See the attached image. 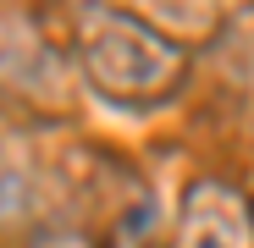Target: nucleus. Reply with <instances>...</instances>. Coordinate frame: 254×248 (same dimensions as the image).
Masks as SVG:
<instances>
[{
    "instance_id": "39448f33",
    "label": "nucleus",
    "mask_w": 254,
    "mask_h": 248,
    "mask_svg": "<svg viewBox=\"0 0 254 248\" xmlns=\"http://www.w3.org/2000/svg\"><path fill=\"white\" fill-rule=\"evenodd\" d=\"M33 248H89V237H77V232H45Z\"/></svg>"
},
{
    "instance_id": "7ed1b4c3",
    "label": "nucleus",
    "mask_w": 254,
    "mask_h": 248,
    "mask_svg": "<svg viewBox=\"0 0 254 248\" xmlns=\"http://www.w3.org/2000/svg\"><path fill=\"white\" fill-rule=\"evenodd\" d=\"M0 83H11V89H22V94L61 99V66L33 39L28 22H0Z\"/></svg>"
},
{
    "instance_id": "f257e3e1",
    "label": "nucleus",
    "mask_w": 254,
    "mask_h": 248,
    "mask_svg": "<svg viewBox=\"0 0 254 248\" xmlns=\"http://www.w3.org/2000/svg\"><path fill=\"white\" fill-rule=\"evenodd\" d=\"M77 66L116 105H155L183 83L188 50L160 22L122 6H83L77 17Z\"/></svg>"
},
{
    "instance_id": "f03ea898",
    "label": "nucleus",
    "mask_w": 254,
    "mask_h": 248,
    "mask_svg": "<svg viewBox=\"0 0 254 248\" xmlns=\"http://www.w3.org/2000/svg\"><path fill=\"white\" fill-rule=\"evenodd\" d=\"M172 248H254V215L243 193L227 182H193Z\"/></svg>"
},
{
    "instance_id": "20e7f679",
    "label": "nucleus",
    "mask_w": 254,
    "mask_h": 248,
    "mask_svg": "<svg viewBox=\"0 0 254 248\" xmlns=\"http://www.w3.org/2000/svg\"><path fill=\"white\" fill-rule=\"evenodd\" d=\"M238 0H133V11L160 22L166 33H204L216 28V17H227Z\"/></svg>"
}]
</instances>
